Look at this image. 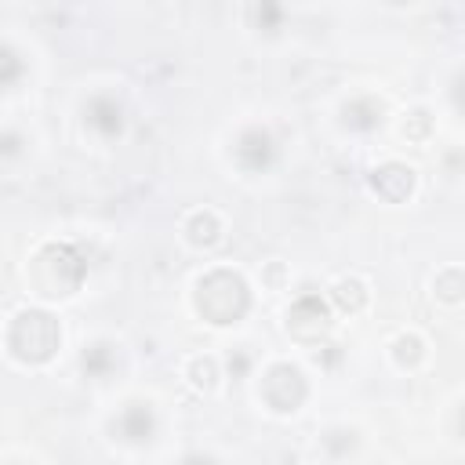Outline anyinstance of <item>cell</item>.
<instances>
[{
    "instance_id": "6da1fadb",
    "label": "cell",
    "mask_w": 465,
    "mask_h": 465,
    "mask_svg": "<svg viewBox=\"0 0 465 465\" xmlns=\"http://www.w3.org/2000/svg\"><path fill=\"white\" fill-rule=\"evenodd\" d=\"M185 309L189 316L218 334H236L251 323L258 309V283L236 262H207L185 283Z\"/></svg>"
},
{
    "instance_id": "7a4b0ae2",
    "label": "cell",
    "mask_w": 465,
    "mask_h": 465,
    "mask_svg": "<svg viewBox=\"0 0 465 465\" xmlns=\"http://www.w3.org/2000/svg\"><path fill=\"white\" fill-rule=\"evenodd\" d=\"M91 276V258L80 240L69 236H44L22 258V287L33 302L44 305H69L84 294Z\"/></svg>"
},
{
    "instance_id": "3957f363",
    "label": "cell",
    "mask_w": 465,
    "mask_h": 465,
    "mask_svg": "<svg viewBox=\"0 0 465 465\" xmlns=\"http://www.w3.org/2000/svg\"><path fill=\"white\" fill-rule=\"evenodd\" d=\"M0 349L7 367L15 371H51L65 352V323L58 316V305L44 302H22L7 309L0 327Z\"/></svg>"
},
{
    "instance_id": "277c9868",
    "label": "cell",
    "mask_w": 465,
    "mask_h": 465,
    "mask_svg": "<svg viewBox=\"0 0 465 465\" xmlns=\"http://www.w3.org/2000/svg\"><path fill=\"white\" fill-rule=\"evenodd\" d=\"M251 400L254 407L272 421H294L305 414V407L316 396V371L305 363V356H262L254 378H251Z\"/></svg>"
},
{
    "instance_id": "5b68a950",
    "label": "cell",
    "mask_w": 465,
    "mask_h": 465,
    "mask_svg": "<svg viewBox=\"0 0 465 465\" xmlns=\"http://www.w3.org/2000/svg\"><path fill=\"white\" fill-rule=\"evenodd\" d=\"M102 436L113 450H120L127 458L153 454L167 436L163 400L156 392H145V389L120 392L102 418Z\"/></svg>"
},
{
    "instance_id": "8992f818",
    "label": "cell",
    "mask_w": 465,
    "mask_h": 465,
    "mask_svg": "<svg viewBox=\"0 0 465 465\" xmlns=\"http://www.w3.org/2000/svg\"><path fill=\"white\" fill-rule=\"evenodd\" d=\"M225 167L240 182H265L283 167L287 156V138L276 120L269 116H243L229 127L225 145H222Z\"/></svg>"
},
{
    "instance_id": "52a82bcc",
    "label": "cell",
    "mask_w": 465,
    "mask_h": 465,
    "mask_svg": "<svg viewBox=\"0 0 465 465\" xmlns=\"http://www.w3.org/2000/svg\"><path fill=\"white\" fill-rule=\"evenodd\" d=\"M76 131L94 149H116V145H124L127 134H131V105H127L124 91H116L109 84L87 87L76 98Z\"/></svg>"
},
{
    "instance_id": "ba28073f",
    "label": "cell",
    "mask_w": 465,
    "mask_h": 465,
    "mask_svg": "<svg viewBox=\"0 0 465 465\" xmlns=\"http://www.w3.org/2000/svg\"><path fill=\"white\" fill-rule=\"evenodd\" d=\"M396 105L378 87H349L331 109V124L345 142H374L392 127Z\"/></svg>"
},
{
    "instance_id": "9c48e42d",
    "label": "cell",
    "mask_w": 465,
    "mask_h": 465,
    "mask_svg": "<svg viewBox=\"0 0 465 465\" xmlns=\"http://www.w3.org/2000/svg\"><path fill=\"white\" fill-rule=\"evenodd\" d=\"M131 374V349L113 331H91L76 341V378L94 389L109 392Z\"/></svg>"
},
{
    "instance_id": "30bf717a",
    "label": "cell",
    "mask_w": 465,
    "mask_h": 465,
    "mask_svg": "<svg viewBox=\"0 0 465 465\" xmlns=\"http://www.w3.org/2000/svg\"><path fill=\"white\" fill-rule=\"evenodd\" d=\"M338 323L341 320H338L327 291H316V287L287 294V302L280 309V327L291 338V345L302 349V352L312 349V345H320V341H327L338 331Z\"/></svg>"
},
{
    "instance_id": "8fae6325",
    "label": "cell",
    "mask_w": 465,
    "mask_h": 465,
    "mask_svg": "<svg viewBox=\"0 0 465 465\" xmlns=\"http://www.w3.org/2000/svg\"><path fill=\"white\" fill-rule=\"evenodd\" d=\"M363 189L381 207H407L421 193V171H418L414 160H407L400 153H385V156H378V160L367 163Z\"/></svg>"
},
{
    "instance_id": "7c38bea8",
    "label": "cell",
    "mask_w": 465,
    "mask_h": 465,
    "mask_svg": "<svg viewBox=\"0 0 465 465\" xmlns=\"http://www.w3.org/2000/svg\"><path fill=\"white\" fill-rule=\"evenodd\" d=\"M174 232H178V243L185 251H193V254H214L229 240V218L214 203H196V207H189V211L178 214Z\"/></svg>"
},
{
    "instance_id": "4fadbf2b",
    "label": "cell",
    "mask_w": 465,
    "mask_h": 465,
    "mask_svg": "<svg viewBox=\"0 0 465 465\" xmlns=\"http://www.w3.org/2000/svg\"><path fill=\"white\" fill-rule=\"evenodd\" d=\"M381 356L396 374H421L432 360V341L421 327H396L385 341H381Z\"/></svg>"
},
{
    "instance_id": "5bb4252c",
    "label": "cell",
    "mask_w": 465,
    "mask_h": 465,
    "mask_svg": "<svg viewBox=\"0 0 465 465\" xmlns=\"http://www.w3.org/2000/svg\"><path fill=\"white\" fill-rule=\"evenodd\" d=\"M367 440H371V432L360 421L334 418L316 429V454L323 461H360L367 454Z\"/></svg>"
},
{
    "instance_id": "9a60e30c",
    "label": "cell",
    "mask_w": 465,
    "mask_h": 465,
    "mask_svg": "<svg viewBox=\"0 0 465 465\" xmlns=\"http://www.w3.org/2000/svg\"><path fill=\"white\" fill-rule=\"evenodd\" d=\"M440 105H432V102H411V105H403V109H396V116H392V138L400 142V145H414V149H429L432 142H436V134H440Z\"/></svg>"
},
{
    "instance_id": "2e32d148",
    "label": "cell",
    "mask_w": 465,
    "mask_h": 465,
    "mask_svg": "<svg viewBox=\"0 0 465 465\" xmlns=\"http://www.w3.org/2000/svg\"><path fill=\"white\" fill-rule=\"evenodd\" d=\"M327 298L338 312V320H363L374 309V283L363 272H338L334 280H327Z\"/></svg>"
},
{
    "instance_id": "e0dca14e",
    "label": "cell",
    "mask_w": 465,
    "mask_h": 465,
    "mask_svg": "<svg viewBox=\"0 0 465 465\" xmlns=\"http://www.w3.org/2000/svg\"><path fill=\"white\" fill-rule=\"evenodd\" d=\"M178 378L189 392L196 396H218L225 385V367H222V352L214 349H193L178 360Z\"/></svg>"
},
{
    "instance_id": "ac0fdd59",
    "label": "cell",
    "mask_w": 465,
    "mask_h": 465,
    "mask_svg": "<svg viewBox=\"0 0 465 465\" xmlns=\"http://www.w3.org/2000/svg\"><path fill=\"white\" fill-rule=\"evenodd\" d=\"M291 25V4L287 0H243V29L258 44L283 40Z\"/></svg>"
},
{
    "instance_id": "d6986e66",
    "label": "cell",
    "mask_w": 465,
    "mask_h": 465,
    "mask_svg": "<svg viewBox=\"0 0 465 465\" xmlns=\"http://www.w3.org/2000/svg\"><path fill=\"white\" fill-rule=\"evenodd\" d=\"M0 84H4L7 102L33 84V51L15 33H7L4 44H0Z\"/></svg>"
},
{
    "instance_id": "ffe728a7",
    "label": "cell",
    "mask_w": 465,
    "mask_h": 465,
    "mask_svg": "<svg viewBox=\"0 0 465 465\" xmlns=\"http://www.w3.org/2000/svg\"><path fill=\"white\" fill-rule=\"evenodd\" d=\"M429 302L443 312H458L465 309V262H440L429 272Z\"/></svg>"
},
{
    "instance_id": "44dd1931",
    "label": "cell",
    "mask_w": 465,
    "mask_h": 465,
    "mask_svg": "<svg viewBox=\"0 0 465 465\" xmlns=\"http://www.w3.org/2000/svg\"><path fill=\"white\" fill-rule=\"evenodd\" d=\"M33 145H36V134L25 124H18L15 116H7L4 120V131H0V167L7 174H15L22 163H29Z\"/></svg>"
},
{
    "instance_id": "7402d4cb",
    "label": "cell",
    "mask_w": 465,
    "mask_h": 465,
    "mask_svg": "<svg viewBox=\"0 0 465 465\" xmlns=\"http://www.w3.org/2000/svg\"><path fill=\"white\" fill-rule=\"evenodd\" d=\"M258 363H262V352H258V345H251V341H229V345L222 349L225 385L247 389V385H251V378H254V371H258Z\"/></svg>"
},
{
    "instance_id": "603a6c76",
    "label": "cell",
    "mask_w": 465,
    "mask_h": 465,
    "mask_svg": "<svg viewBox=\"0 0 465 465\" xmlns=\"http://www.w3.org/2000/svg\"><path fill=\"white\" fill-rule=\"evenodd\" d=\"M440 113L465 131V58L450 62L440 80Z\"/></svg>"
},
{
    "instance_id": "cb8c5ba5",
    "label": "cell",
    "mask_w": 465,
    "mask_h": 465,
    "mask_svg": "<svg viewBox=\"0 0 465 465\" xmlns=\"http://www.w3.org/2000/svg\"><path fill=\"white\" fill-rule=\"evenodd\" d=\"M254 283H258V291L283 298V294H291V287H294V269H291L287 258H265V262H258V269H254Z\"/></svg>"
},
{
    "instance_id": "d4e9b609",
    "label": "cell",
    "mask_w": 465,
    "mask_h": 465,
    "mask_svg": "<svg viewBox=\"0 0 465 465\" xmlns=\"http://www.w3.org/2000/svg\"><path fill=\"white\" fill-rule=\"evenodd\" d=\"M305 356V363L316 371V374H323V378H334L341 367H345V345H341V338L338 334H331L327 341H320V345H312V349H305L302 352Z\"/></svg>"
},
{
    "instance_id": "484cf974",
    "label": "cell",
    "mask_w": 465,
    "mask_h": 465,
    "mask_svg": "<svg viewBox=\"0 0 465 465\" xmlns=\"http://www.w3.org/2000/svg\"><path fill=\"white\" fill-rule=\"evenodd\" d=\"M436 167H440V174H447L450 182H465V142H447V145H440Z\"/></svg>"
},
{
    "instance_id": "4316f807",
    "label": "cell",
    "mask_w": 465,
    "mask_h": 465,
    "mask_svg": "<svg viewBox=\"0 0 465 465\" xmlns=\"http://www.w3.org/2000/svg\"><path fill=\"white\" fill-rule=\"evenodd\" d=\"M447 440L465 447V392L447 403Z\"/></svg>"
},
{
    "instance_id": "83f0119b",
    "label": "cell",
    "mask_w": 465,
    "mask_h": 465,
    "mask_svg": "<svg viewBox=\"0 0 465 465\" xmlns=\"http://www.w3.org/2000/svg\"><path fill=\"white\" fill-rule=\"evenodd\" d=\"M178 461H222L218 450H207V447H189L178 454Z\"/></svg>"
},
{
    "instance_id": "f1b7e54d",
    "label": "cell",
    "mask_w": 465,
    "mask_h": 465,
    "mask_svg": "<svg viewBox=\"0 0 465 465\" xmlns=\"http://www.w3.org/2000/svg\"><path fill=\"white\" fill-rule=\"evenodd\" d=\"M15 461H44V454H36V450H4L0 454V465H15Z\"/></svg>"
},
{
    "instance_id": "f546056e",
    "label": "cell",
    "mask_w": 465,
    "mask_h": 465,
    "mask_svg": "<svg viewBox=\"0 0 465 465\" xmlns=\"http://www.w3.org/2000/svg\"><path fill=\"white\" fill-rule=\"evenodd\" d=\"M389 11H411V7H418V0H381Z\"/></svg>"
}]
</instances>
